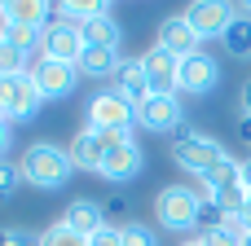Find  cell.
<instances>
[{"label": "cell", "instance_id": "27", "mask_svg": "<svg viewBox=\"0 0 251 246\" xmlns=\"http://www.w3.org/2000/svg\"><path fill=\"white\" fill-rule=\"evenodd\" d=\"M190 194L199 198V207H216V185H212V176H194Z\"/></svg>", "mask_w": 251, "mask_h": 246}, {"label": "cell", "instance_id": "12", "mask_svg": "<svg viewBox=\"0 0 251 246\" xmlns=\"http://www.w3.org/2000/svg\"><path fill=\"white\" fill-rule=\"evenodd\" d=\"M110 92L115 97H124L132 110L137 106H146L154 92H150V79H146V70H141V57H128V62H119V70L110 75Z\"/></svg>", "mask_w": 251, "mask_h": 246}, {"label": "cell", "instance_id": "16", "mask_svg": "<svg viewBox=\"0 0 251 246\" xmlns=\"http://www.w3.org/2000/svg\"><path fill=\"white\" fill-rule=\"evenodd\" d=\"M49 13H53V4H44V0H4V4H0V26H31V31H44V26H49Z\"/></svg>", "mask_w": 251, "mask_h": 246}, {"label": "cell", "instance_id": "7", "mask_svg": "<svg viewBox=\"0 0 251 246\" xmlns=\"http://www.w3.org/2000/svg\"><path fill=\"white\" fill-rule=\"evenodd\" d=\"M137 128H146V132H154V136H163V132H181L185 128V106H181V97H150L146 106H137Z\"/></svg>", "mask_w": 251, "mask_h": 246}, {"label": "cell", "instance_id": "23", "mask_svg": "<svg viewBox=\"0 0 251 246\" xmlns=\"http://www.w3.org/2000/svg\"><path fill=\"white\" fill-rule=\"evenodd\" d=\"M35 246H88V238H84V233H75L71 224L53 220L44 233H35Z\"/></svg>", "mask_w": 251, "mask_h": 246}, {"label": "cell", "instance_id": "34", "mask_svg": "<svg viewBox=\"0 0 251 246\" xmlns=\"http://www.w3.org/2000/svg\"><path fill=\"white\" fill-rule=\"evenodd\" d=\"M243 185H247V189H251V158H247V163H243Z\"/></svg>", "mask_w": 251, "mask_h": 246}, {"label": "cell", "instance_id": "14", "mask_svg": "<svg viewBox=\"0 0 251 246\" xmlns=\"http://www.w3.org/2000/svg\"><path fill=\"white\" fill-rule=\"evenodd\" d=\"M141 167H146V154H141L137 141H128V145H119V150H106L101 176H106L110 185H128L132 176H141Z\"/></svg>", "mask_w": 251, "mask_h": 246}, {"label": "cell", "instance_id": "1", "mask_svg": "<svg viewBox=\"0 0 251 246\" xmlns=\"http://www.w3.org/2000/svg\"><path fill=\"white\" fill-rule=\"evenodd\" d=\"M225 158H229L225 145H221L216 136L190 128V123H185V128L176 132V141H172V163H176L181 172H190V176H212Z\"/></svg>", "mask_w": 251, "mask_h": 246}, {"label": "cell", "instance_id": "25", "mask_svg": "<svg viewBox=\"0 0 251 246\" xmlns=\"http://www.w3.org/2000/svg\"><path fill=\"white\" fill-rule=\"evenodd\" d=\"M26 176H22V163H9V158H0V202H9L13 194H18V185H22Z\"/></svg>", "mask_w": 251, "mask_h": 246}, {"label": "cell", "instance_id": "11", "mask_svg": "<svg viewBox=\"0 0 251 246\" xmlns=\"http://www.w3.org/2000/svg\"><path fill=\"white\" fill-rule=\"evenodd\" d=\"M216 84H221V62H216L207 48L194 53V57H181V92H190V97H207Z\"/></svg>", "mask_w": 251, "mask_h": 246}, {"label": "cell", "instance_id": "17", "mask_svg": "<svg viewBox=\"0 0 251 246\" xmlns=\"http://www.w3.org/2000/svg\"><path fill=\"white\" fill-rule=\"evenodd\" d=\"M62 224H71L75 233L93 238V233L106 229V211H101V202H93V198H75V202L62 211Z\"/></svg>", "mask_w": 251, "mask_h": 246}, {"label": "cell", "instance_id": "33", "mask_svg": "<svg viewBox=\"0 0 251 246\" xmlns=\"http://www.w3.org/2000/svg\"><path fill=\"white\" fill-rule=\"evenodd\" d=\"M9 150V119H0V154Z\"/></svg>", "mask_w": 251, "mask_h": 246}, {"label": "cell", "instance_id": "19", "mask_svg": "<svg viewBox=\"0 0 251 246\" xmlns=\"http://www.w3.org/2000/svg\"><path fill=\"white\" fill-rule=\"evenodd\" d=\"M115 70H119V48H84V57H79L84 79H106Z\"/></svg>", "mask_w": 251, "mask_h": 246}, {"label": "cell", "instance_id": "3", "mask_svg": "<svg viewBox=\"0 0 251 246\" xmlns=\"http://www.w3.org/2000/svg\"><path fill=\"white\" fill-rule=\"evenodd\" d=\"M154 220H159L163 229H172V233H190V229H199L203 207H199V198L190 194V185H172V189H163V194L154 198Z\"/></svg>", "mask_w": 251, "mask_h": 246}, {"label": "cell", "instance_id": "6", "mask_svg": "<svg viewBox=\"0 0 251 246\" xmlns=\"http://www.w3.org/2000/svg\"><path fill=\"white\" fill-rule=\"evenodd\" d=\"M79 79H84V75H79V66H71V62H53V57H35V66H31V84L40 88V97H44V101H57V97H71Z\"/></svg>", "mask_w": 251, "mask_h": 246}, {"label": "cell", "instance_id": "9", "mask_svg": "<svg viewBox=\"0 0 251 246\" xmlns=\"http://www.w3.org/2000/svg\"><path fill=\"white\" fill-rule=\"evenodd\" d=\"M141 70H146V79H150V92H159V97H176L181 92V57H172L168 48H150V53H141Z\"/></svg>", "mask_w": 251, "mask_h": 246}, {"label": "cell", "instance_id": "13", "mask_svg": "<svg viewBox=\"0 0 251 246\" xmlns=\"http://www.w3.org/2000/svg\"><path fill=\"white\" fill-rule=\"evenodd\" d=\"M159 48H168L172 57H194V53H203V35L185 22V13H176V18H163Z\"/></svg>", "mask_w": 251, "mask_h": 246}, {"label": "cell", "instance_id": "18", "mask_svg": "<svg viewBox=\"0 0 251 246\" xmlns=\"http://www.w3.org/2000/svg\"><path fill=\"white\" fill-rule=\"evenodd\" d=\"M79 35H84V48H119V40H124L115 13H101V18H93V22H84Z\"/></svg>", "mask_w": 251, "mask_h": 246}, {"label": "cell", "instance_id": "21", "mask_svg": "<svg viewBox=\"0 0 251 246\" xmlns=\"http://www.w3.org/2000/svg\"><path fill=\"white\" fill-rule=\"evenodd\" d=\"M221 44H225L229 57H251V13H238L229 22V31L221 35Z\"/></svg>", "mask_w": 251, "mask_h": 246}, {"label": "cell", "instance_id": "8", "mask_svg": "<svg viewBox=\"0 0 251 246\" xmlns=\"http://www.w3.org/2000/svg\"><path fill=\"white\" fill-rule=\"evenodd\" d=\"M40 57L79 66V57H84V35H79V26H75V22H62V18L49 22V26H44V40H40Z\"/></svg>", "mask_w": 251, "mask_h": 246}, {"label": "cell", "instance_id": "35", "mask_svg": "<svg viewBox=\"0 0 251 246\" xmlns=\"http://www.w3.org/2000/svg\"><path fill=\"white\" fill-rule=\"evenodd\" d=\"M181 246H203V242H199V238H190V242H181Z\"/></svg>", "mask_w": 251, "mask_h": 246}, {"label": "cell", "instance_id": "22", "mask_svg": "<svg viewBox=\"0 0 251 246\" xmlns=\"http://www.w3.org/2000/svg\"><path fill=\"white\" fill-rule=\"evenodd\" d=\"M243 220L238 216H225V224H212V229H199V242L203 246H238L243 242Z\"/></svg>", "mask_w": 251, "mask_h": 246}, {"label": "cell", "instance_id": "2", "mask_svg": "<svg viewBox=\"0 0 251 246\" xmlns=\"http://www.w3.org/2000/svg\"><path fill=\"white\" fill-rule=\"evenodd\" d=\"M71 172H75L71 167V154L57 150V145H49V141H40V145H31L22 154V176L35 189H62L71 180Z\"/></svg>", "mask_w": 251, "mask_h": 246}, {"label": "cell", "instance_id": "15", "mask_svg": "<svg viewBox=\"0 0 251 246\" xmlns=\"http://www.w3.org/2000/svg\"><path fill=\"white\" fill-rule=\"evenodd\" d=\"M66 154H71V167L75 172H101V163H106V145H101V136L93 128H79L71 136Z\"/></svg>", "mask_w": 251, "mask_h": 246}, {"label": "cell", "instance_id": "26", "mask_svg": "<svg viewBox=\"0 0 251 246\" xmlns=\"http://www.w3.org/2000/svg\"><path fill=\"white\" fill-rule=\"evenodd\" d=\"M124 246H159V233H154L150 224L128 220V224H124Z\"/></svg>", "mask_w": 251, "mask_h": 246}, {"label": "cell", "instance_id": "24", "mask_svg": "<svg viewBox=\"0 0 251 246\" xmlns=\"http://www.w3.org/2000/svg\"><path fill=\"white\" fill-rule=\"evenodd\" d=\"M40 40H44V31H31V26H0V44H13V48H22V53H31Z\"/></svg>", "mask_w": 251, "mask_h": 246}, {"label": "cell", "instance_id": "36", "mask_svg": "<svg viewBox=\"0 0 251 246\" xmlns=\"http://www.w3.org/2000/svg\"><path fill=\"white\" fill-rule=\"evenodd\" d=\"M247 207H251V202H247Z\"/></svg>", "mask_w": 251, "mask_h": 246}, {"label": "cell", "instance_id": "10", "mask_svg": "<svg viewBox=\"0 0 251 246\" xmlns=\"http://www.w3.org/2000/svg\"><path fill=\"white\" fill-rule=\"evenodd\" d=\"M234 18H238V13H234V4H225V0H199V4L185 9V22H190L203 40H221Z\"/></svg>", "mask_w": 251, "mask_h": 246}, {"label": "cell", "instance_id": "31", "mask_svg": "<svg viewBox=\"0 0 251 246\" xmlns=\"http://www.w3.org/2000/svg\"><path fill=\"white\" fill-rule=\"evenodd\" d=\"M238 141H247V145H251V114L238 119Z\"/></svg>", "mask_w": 251, "mask_h": 246}, {"label": "cell", "instance_id": "29", "mask_svg": "<svg viewBox=\"0 0 251 246\" xmlns=\"http://www.w3.org/2000/svg\"><path fill=\"white\" fill-rule=\"evenodd\" d=\"M0 246H35V238H31L26 229L9 224V229H0Z\"/></svg>", "mask_w": 251, "mask_h": 246}, {"label": "cell", "instance_id": "20", "mask_svg": "<svg viewBox=\"0 0 251 246\" xmlns=\"http://www.w3.org/2000/svg\"><path fill=\"white\" fill-rule=\"evenodd\" d=\"M53 9H57V18H62V22L84 26V22H93V18L110 13L115 4H106V0H62V4H53Z\"/></svg>", "mask_w": 251, "mask_h": 246}, {"label": "cell", "instance_id": "30", "mask_svg": "<svg viewBox=\"0 0 251 246\" xmlns=\"http://www.w3.org/2000/svg\"><path fill=\"white\" fill-rule=\"evenodd\" d=\"M101 211H106V224H110V220H124L128 216V202L124 198H110V202H101Z\"/></svg>", "mask_w": 251, "mask_h": 246}, {"label": "cell", "instance_id": "28", "mask_svg": "<svg viewBox=\"0 0 251 246\" xmlns=\"http://www.w3.org/2000/svg\"><path fill=\"white\" fill-rule=\"evenodd\" d=\"M88 246H124V224H106L101 233H93Z\"/></svg>", "mask_w": 251, "mask_h": 246}, {"label": "cell", "instance_id": "32", "mask_svg": "<svg viewBox=\"0 0 251 246\" xmlns=\"http://www.w3.org/2000/svg\"><path fill=\"white\" fill-rule=\"evenodd\" d=\"M238 106H243V114H251V79L243 84V97H238Z\"/></svg>", "mask_w": 251, "mask_h": 246}, {"label": "cell", "instance_id": "4", "mask_svg": "<svg viewBox=\"0 0 251 246\" xmlns=\"http://www.w3.org/2000/svg\"><path fill=\"white\" fill-rule=\"evenodd\" d=\"M84 119H88V128H93V132H132V128H137V110H132L124 97H115L110 88L88 97Z\"/></svg>", "mask_w": 251, "mask_h": 246}, {"label": "cell", "instance_id": "5", "mask_svg": "<svg viewBox=\"0 0 251 246\" xmlns=\"http://www.w3.org/2000/svg\"><path fill=\"white\" fill-rule=\"evenodd\" d=\"M40 88L31 84V75H18V79H0V119L9 123H31L35 110H40Z\"/></svg>", "mask_w": 251, "mask_h": 246}]
</instances>
